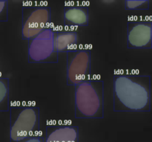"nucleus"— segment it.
Listing matches in <instances>:
<instances>
[{"mask_svg":"<svg viewBox=\"0 0 152 142\" xmlns=\"http://www.w3.org/2000/svg\"><path fill=\"white\" fill-rule=\"evenodd\" d=\"M10 142H19L37 135L39 131V108L17 106L10 109Z\"/></svg>","mask_w":152,"mask_h":142,"instance_id":"nucleus-3","label":"nucleus"},{"mask_svg":"<svg viewBox=\"0 0 152 142\" xmlns=\"http://www.w3.org/2000/svg\"><path fill=\"white\" fill-rule=\"evenodd\" d=\"M114 111L142 113L151 110V77L137 73L114 74Z\"/></svg>","mask_w":152,"mask_h":142,"instance_id":"nucleus-1","label":"nucleus"},{"mask_svg":"<svg viewBox=\"0 0 152 142\" xmlns=\"http://www.w3.org/2000/svg\"><path fill=\"white\" fill-rule=\"evenodd\" d=\"M53 30L48 27L34 38L28 40V62L31 63H56L58 53L53 48Z\"/></svg>","mask_w":152,"mask_h":142,"instance_id":"nucleus-4","label":"nucleus"},{"mask_svg":"<svg viewBox=\"0 0 152 142\" xmlns=\"http://www.w3.org/2000/svg\"><path fill=\"white\" fill-rule=\"evenodd\" d=\"M127 47L130 49L152 48L151 19L134 18L127 22Z\"/></svg>","mask_w":152,"mask_h":142,"instance_id":"nucleus-7","label":"nucleus"},{"mask_svg":"<svg viewBox=\"0 0 152 142\" xmlns=\"http://www.w3.org/2000/svg\"><path fill=\"white\" fill-rule=\"evenodd\" d=\"M9 109V79L0 77V113L8 112Z\"/></svg>","mask_w":152,"mask_h":142,"instance_id":"nucleus-11","label":"nucleus"},{"mask_svg":"<svg viewBox=\"0 0 152 142\" xmlns=\"http://www.w3.org/2000/svg\"><path fill=\"white\" fill-rule=\"evenodd\" d=\"M67 85L77 86L91 78V50L77 48L67 52Z\"/></svg>","mask_w":152,"mask_h":142,"instance_id":"nucleus-5","label":"nucleus"},{"mask_svg":"<svg viewBox=\"0 0 152 142\" xmlns=\"http://www.w3.org/2000/svg\"><path fill=\"white\" fill-rule=\"evenodd\" d=\"M8 19V1L0 0V22H7Z\"/></svg>","mask_w":152,"mask_h":142,"instance_id":"nucleus-13","label":"nucleus"},{"mask_svg":"<svg viewBox=\"0 0 152 142\" xmlns=\"http://www.w3.org/2000/svg\"><path fill=\"white\" fill-rule=\"evenodd\" d=\"M19 142H45V138L42 136H39V135H34V136L25 138Z\"/></svg>","mask_w":152,"mask_h":142,"instance_id":"nucleus-14","label":"nucleus"},{"mask_svg":"<svg viewBox=\"0 0 152 142\" xmlns=\"http://www.w3.org/2000/svg\"><path fill=\"white\" fill-rule=\"evenodd\" d=\"M149 3L148 0H126L125 9L126 10H148Z\"/></svg>","mask_w":152,"mask_h":142,"instance_id":"nucleus-12","label":"nucleus"},{"mask_svg":"<svg viewBox=\"0 0 152 142\" xmlns=\"http://www.w3.org/2000/svg\"><path fill=\"white\" fill-rule=\"evenodd\" d=\"M76 118H103L104 83L91 78L75 86Z\"/></svg>","mask_w":152,"mask_h":142,"instance_id":"nucleus-2","label":"nucleus"},{"mask_svg":"<svg viewBox=\"0 0 152 142\" xmlns=\"http://www.w3.org/2000/svg\"><path fill=\"white\" fill-rule=\"evenodd\" d=\"M50 8L45 6H23L22 38L29 40L50 27Z\"/></svg>","mask_w":152,"mask_h":142,"instance_id":"nucleus-6","label":"nucleus"},{"mask_svg":"<svg viewBox=\"0 0 152 142\" xmlns=\"http://www.w3.org/2000/svg\"><path fill=\"white\" fill-rule=\"evenodd\" d=\"M53 48L56 53H67L77 48V32L74 30H53Z\"/></svg>","mask_w":152,"mask_h":142,"instance_id":"nucleus-9","label":"nucleus"},{"mask_svg":"<svg viewBox=\"0 0 152 142\" xmlns=\"http://www.w3.org/2000/svg\"><path fill=\"white\" fill-rule=\"evenodd\" d=\"M45 142H79V128L71 125H47Z\"/></svg>","mask_w":152,"mask_h":142,"instance_id":"nucleus-8","label":"nucleus"},{"mask_svg":"<svg viewBox=\"0 0 152 142\" xmlns=\"http://www.w3.org/2000/svg\"><path fill=\"white\" fill-rule=\"evenodd\" d=\"M64 23L69 27L88 26L89 23V9L88 6H65Z\"/></svg>","mask_w":152,"mask_h":142,"instance_id":"nucleus-10","label":"nucleus"}]
</instances>
